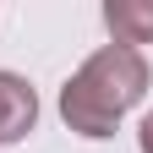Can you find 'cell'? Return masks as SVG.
<instances>
[{
    "mask_svg": "<svg viewBox=\"0 0 153 153\" xmlns=\"http://www.w3.org/2000/svg\"><path fill=\"white\" fill-rule=\"evenodd\" d=\"M38 120V93L16 71H0V142H22Z\"/></svg>",
    "mask_w": 153,
    "mask_h": 153,
    "instance_id": "2",
    "label": "cell"
},
{
    "mask_svg": "<svg viewBox=\"0 0 153 153\" xmlns=\"http://www.w3.org/2000/svg\"><path fill=\"white\" fill-rule=\"evenodd\" d=\"M104 27L115 33V44H126V49L153 44V0H109L104 6Z\"/></svg>",
    "mask_w": 153,
    "mask_h": 153,
    "instance_id": "3",
    "label": "cell"
},
{
    "mask_svg": "<svg viewBox=\"0 0 153 153\" xmlns=\"http://www.w3.org/2000/svg\"><path fill=\"white\" fill-rule=\"evenodd\" d=\"M148 93V60L126 44H104L60 88V115L76 137H115L120 115Z\"/></svg>",
    "mask_w": 153,
    "mask_h": 153,
    "instance_id": "1",
    "label": "cell"
},
{
    "mask_svg": "<svg viewBox=\"0 0 153 153\" xmlns=\"http://www.w3.org/2000/svg\"><path fill=\"white\" fill-rule=\"evenodd\" d=\"M137 142H142V153H153V115H142V126H137Z\"/></svg>",
    "mask_w": 153,
    "mask_h": 153,
    "instance_id": "4",
    "label": "cell"
}]
</instances>
